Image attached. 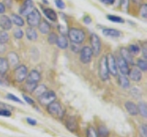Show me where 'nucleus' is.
Masks as SVG:
<instances>
[{
  "mask_svg": "<svg viewBox=\"0 0 147 137\" xmlns=\"http://www.w3.org/2000/svg\"><path fill=\"white\" fill-rule=\"evenodd\" d=\"M133 1H134V2H138V1H139V0H133Z\"/></svg>",
  "mask_w": 147,
  "mask_h": 137,
  "instance_id": "obj_51",
  "label": "nucleus"
},
{
  "mask_svg": "<svg viewBox=\"0 0 147 137\" xmlns=\"http://www.w3.org/2000/svg\"><path fill=\"white\" fill-rule=\"evenodd\" d=\"M36 86H37L36 84H32V83H29V82H26L25 85H24V88L29 93H32L34 88H36Z\"/></svg>",
  "mask_w": 147,
  "mask_h": 137,
  "instance_id": "obj_36",
  "label": "nucleus"
},
{
  "mask_svg": "<svg viewBox=\"0 0 147 137\" xmlns=\"http://www.w3.org/2000/svg\"><path fill=\"white\" fill-rule=\"evenodd\" d=\"M47 111L49 114L56 119H63L64 116V111L63 109L61 104L55 100L47 105Z\"/></svg>",
  "mask_w": 147,
  "mask_h": 137,
  "instance_id": "obj_2",
  "label": "nucleus"
},
{
  "mask_svg": "<svg viewBox=\"0 0 147 137\" xmlns=\"http://www.w3.org/2000/svg\"><path fill=\"white\" fill-rule=\"evenodd\" d=\"M33 9H34V4L32 2V0H25L24 3L20 7V13L22 16H27Z\"/></svg>",
  "mask_w": 147,
  "mask_h": 137,
  "instance_id": "obj_11",
  "label": "nucleus"
},
{
  "mask_svg": "<svg viewBox=\"0 0 147 137\" xmlns=\"http://www.w3.org/2000/svg\"><path fill=\"white\" fill-rule=\"evenodd\" d=\"M92 56H93V52H92L90 47L84 46L80 50V61L83 63H90Z\"/></svg>",
  "mask_w": 147,
  "mask_h": 137,
  "instance_id": "obj_9",
  "label": "nucleus"
},
{
  "mask_svg": "<svg viewBox=\"0 0 147 137\" xmlns=\"http://www.w3.org/2000/svg\"><path fill=\"white\" fill-rule=\"evenodd\" d=\"M8 40H9V36L7 31L6 30L0 31V43L1 44L7 43L8 42Z\"/></svg>",
  "mask_w": 147,
  "mask_h": 137,
  "instance_id": "obj_32",
  "label": "nucleus"
},
{
  "mask_svg": "<svg viewBox=\"0 0 147 137\" xmlns=\"http://www.w3.org/2000/svg\"><path fill=\"white\" fill-rule=\"evenodd\" d=\"M0 27L5 30H8L12 28V21L9 19L8 17L2 15L0 17Z\"/></svg>",
  "mask_w": 147,
  "mask_h": 137,
  "instance_id": "obj_16",
  "label": "nucleus"
},
{
  "mask_svg": "<svg viewBox=\"0 0 147 137\" xmlns=\"http://www.w3.org/2000/svg\"><path fill=\"white\" fill-rule=\"evenodd\" d=\"M139 134L141 137H147V126L146 124H142L139 128Z\"/></svg>",
  "mask_w": 147,
  "mask_h": 137,
  "instance_id": "obj_39",
  "label": "nucleus"
},
{
  "mask_svg": "<svg viewBox=\"0 0 147 137\" xmlns=\"http://www.w3.org/2000/svg\"><path fill=\"white\" fill-rule=\"evenodd\" d=\"M137 67L139 68L141 71L145 72L147 70V62L146 60H144V59H139L137 61Z\"/></svg>",
  "mask_w": 147,
  "mask_h": 137,
  "instance_id": "obj_31",
  "label": "nucleus"
},
{
  "mask_svg": "<svg viewBox=\"0 0 147 137\" xmlns=\"http://www.w3.org/2000/svg\"><path fill=\"white\" fill-rule=\"evenodd\" d=\"M106 60H107V65L109 74H111L113 76H118V67L116 63V59L112 53H108L106 56Z\"/></svg>",
  "mask_w": 147,
  "mask_h": 137,
  "instance_id": "obj_7",
  "label": "nucleus"
},
{
  "mask_svg": "<svg viewBox=\"0 0 147 137\" xmlns=\"http://www.w3.org/2000/svg\"><path fill=\"white\" fill-rule=\"evenodd\" d=\"M7 63L9 65L11 66H17L20 63V58H18V54L15 52H10L7 53Z\"/></svg>",
  "mask_w": 147,
  "mask_h": 137,
  "instance_id": "obj_17",
  "label": "nucleus"
},
{
  "mask_svg": "<svg viewBox=\"0 0 147 137\" xmlns=\"http://www.w3.org/2000/svg\"><path fill=\"white\" fill-rule=\"evenodd\" d=\"M10 20L12 21V23H14V24L18 26V27H22L23 25H24V20H23L22 18L20 16H18V15L12 14Z\"/></svg>",
  "mask_w": 147,
  "mask_h": 137,
  "instance_id": "obj_25",
  "label": "nucleus"
},
{
  "mask_svg": "<svg viewBox=\"0 0 147 137\" xmlns=\"http://www.w3.org/2000/svg\"><path fill=\"white\" fill-rule=\"evenodd\" d=\"M0 116H5V117H10L11 116V111L7 109H0Z\"/></svg>",
  "mask_w": 147,
  "mask_h": 137,
  "instance_id": "obj_43",
  "label": "nucleus"
},
{
  "mask_svg": "<svg viewBox=\"0 0 147 137\" xmlns=\"http://www.w3.org/2000/svg\"><path fill=\"white\" fill-rule=\"evenodd\" d=\"M45 91H46V86H44V85H37L32 93L34 94L35 97L38 98L42 93H44Z\"/></svg>",
  "mask_w": 147,
  "mask_h": 137,
  "instance_id": "obj_27",
  "label": "nucleus"
},
{
  "mask_svg": "<svg viewBox=\"0 0 147 137\" xmlns=\"http://www.w3.org/2000/svg\"><path fill=\"white\" fill-rule=\"evenodd\" d=\"M23 98H24V99L26 100V102H27V103H29V104H30V105H34V100L32 99L31 98L28 97V96H26V95H23Z\"/></svg>",
  "mask_w": 147,
  "mask_h": 137,
  "instance_id": "obj_47",
  "label": "nucleus"
},
{
  "mask_svg": "<svg viewBox=\"0 0 147 137\" xmlns=\"http://www.w3.org/2000/svg\"><path fill=\"white\" fill-rule=\"evenodd\" d=\"M6 11V7L3 3H0V14H4Z\"/></svg>",
  "mask_w": 147,
  "mask_h": 137,
  "instance_id": "obj_49",
  "label": "nucleus"
},
{
  "mask_svg": "<svg viewBox=\"0 0 147 137\" xmlns=\"http://www.w3.org/2000/svg\"><path fill=\"white\" fill-rule=\"evenodd\" d=\"M43 13L46 16L47 19H49L52 21H56L57 20V14L54 10H53L52 8H43Z\"/></svg>",
  "mask_w": 147,
  "mask_h": 137,
  "instance_id": "obj_23",
  "label": "nucleus"
},
{
  "mask_svg": "<svg viewBox=\"0 0 147 137\" xmlns=\"http://www.w3.org/2000/svg\"><path fill=\"white\" fill-rule=\"evenodd\" d=\"M119 52H121V56L127 62L128 65H134V61H133L132 54L128 51V49H126V48H121Z\"/></svg>",
  "mask_w": 147,
  "mask_h": 137,
  "instance_id": "obj_15",
  "label": "nucleus"
},
{
  "mask_svg": "<svg viewBox=\"0 0 147 137\" xmlns=\"http://www.w3.org/2000/svg\"><path fill=\"white\" fill-rule=\"evenodd\" d=\"M60 49H66L68 47V40L64 35H60L57 37L56 43Z\"/></svg>",
  "mask_w": 147,
  "mask_h": 137,
  "instance_id": "obj_21",
  "label": "nucleus"
},
{
  "mask_svg": "<svg viewBox=\"0 0 147 137\" xmlns=\"http://www.w3.org/2000/svg\"><path fill=\"white\" fill-rule=\"evenodd\" d=\"M68 38L69 40H71L72 43H77V44H80L85 40L86 39V33L85 31L81 30V29H78V28H71L68 30Z\"/></svg>",
  "mask_w": 147,
  "mask_h": 137,
  "instance_id": "obj_1",
  "label": "nucleus"
},
{
  "mask_svg": "<svg viewBox=\"0 0 147 137\" xmlns=\"http://www.w3.org/2000/svg\"><path fill=\"white\" fill-rule=\"evenodd\" d=\"M56 99V94L52 90H46L44 93L41 94L40 97H38V100L42 106H47L50 103Z\"/></svg>",
  "mask_w": 147,
  "mask_h": 137,
  "instance_id": "obj_3",
  "label": "nucleus"
},
{
  "mask_svg": "<svg viewBox=\"0 0 147 137\" xmlns=\"http://www.w3.org/2000/svg\"><path fill=\"white\" fill-rule=\"evenodd\" d=\"M124 106H125V109H127L129 114H131V115H132V116H135L138 114L137 105L134 104L132 101H126L125 104H124Z\"/></svg>",
  "mask_w": 147,
  "mask_h": 137,
  "instance_id": "obj_18",
  "label": "nucleus"
},
{
  "mask_svg": "<svg viewBox=\"0 0 147 137\" xmlns=\"http://www.w3.org/2000/svg\"><path fill=\"white\" fill-rule=\"evenodd\" d=\"M41 16L38 9L34 8L29 15H27V22L30 25V27H36L38 26L40 22Z\"/></svg>",
  "mask_w": 147,
  "mask_h": 137,
  "instance_id": "obj_6",
  "label": "nucleus"
},
{
  "mask_svg": "<svg viewBox=\"0 0 147 137\" xmlns=\"http://www.w3.org/2000/svg\"><path fill=\"white\" fill-rule=\"evenodd\" d=\"M128 51L130 52L132 55H136V54H138L140 53L141 49L137 44H131L130 46H129V48H128Z\"/></svg>",
  "mask_w": 147,
  "mask_h": 137,
  "instance_id": "obj_30",
  "label": "nucleus"
},
{
  "mask_svg": "<svg viewBox=\"0 0 147 137\" xmlns=\"http://www.w3.org/2000/svg\"><path fill=\"white\" fill-rule=\"evenodd\" d=\"M118 82L119 85L121 86L122 88H130V81L129 78L124 75H119L118 76Z\"/></svg>",
  "mask_w": 147,
  "mask_h": 137,
  "instance_id": "obj_22",
  "label": "nucleus"
},
{
  "mask_svg": "<svg viewBox=\"0 0 147 137\" xmlns=\"http://www.w3.org/2000/svg\"><path fill=\"white\" fill-rule=\"evenodd\" d=\"M138 113H140L142 116V118L146 119L147 118V107L146 104L144 102H141L139 105H138Z\"/></svg>",
  "mask_w": 147,
  "mask_h": 137,
  "instance_id": "obj_26",
  "label": "nucleus"
},
{
  "mask_svg": "<svg viewBox=\"0 0 147 137\" xmlns=\"http://www.w3.org/2000/svg\"><path fill=\"white\" fill-rule=\"evenodd\" d=\"M7 99H9V100H12V101H15V102H18V103H22V101L21 100L18 99V97H16L15 95H13V94H10V93H8L7 95Z\"/></svg>",
  "mask_w": 147,
  "mask_h": 137,
  "instance_id": "obj_42",
  "label": "nucleus"
},
{
  "mask_svg": "<svg viewBox=\"0 0 147 137\" xmlns=\"http://www.w3.org/2000/svg\"><path fill=\"white\" fill-rule=\"evenodd\" d=\"M129 4H130V0H121V7L124 11H127L129 9Z\"/></svg>",
  "mask_w": 147,
  "mask_h": 137,
  "instance_id": "obj_41",
  "label": "nucleus"
},
{
  "mask_svg": "<svg viewBox=\"0 0 147 137\" xmlns=\"http://www.w3.org/2000/svg\"><path fill=\"white\" fill-rule=\"evenodd\" d=\"M86 137H98V132L96 131V129L93 126L88 127V129L86 131Z\"/></svg>",
  "mask_w": 147,
  "mask_h": 137,
  "instance_id": "obj_33",
  "label": "nucleus"
},
{
  "mask_svg": "<svg viewBox=\"0 0 147 137\" xmlns=\"http://www.w3.org/2000/svg\"><path fill=\"white\" fill-rule=\"evenodd\" d=\"M142 56H144V60H146V59H147V46H146V43L142 44Z\"/></svg>",
  "mask_w": 147,
  "mask_h": 137,
  "instance_id": "obj_45",
  "label": "nucleus"
},
{
  "mask_svg": "<svg viewBox=\"0 0 147 137\" xmlns=\"http://www.w3.org/2000/svg\"><path fill=\"white\" fill-rule=\"evenodd\" d=\"M9 65L7 61V59H5L3 57H0V73H6L8 70Z\"/></svg>",
  "mask_w": 147,
  "mask_h": 137,
  "instance_id": "obj_28",
  "label": "nucleus"
},
{
  "mask_svg": "<svg viewBox=\"0 0 147 137\" xmlns=\"http://www.w3.org/2000/svg\"><path fill=\"white\" fill-rule=\"evenodd\" d=\"M107 19L109 20L110 21L115 22V23H123L124 22L123 19H121V18H119V17H117V16H114V15H108Z\"/></svg>",
  "mask_w": 147,
  "mask_h": 137,
  "instance_id": "obj_34",
  "label": "nucleus"
},
{
  "mask_svg": "<svg viewBox=\"0 0 147 137\" xmlns=\"http://www.w3.org/2000/svg\"><path fill=\"white\" fill-rule=\"evenodd\" d=\"M99 1L102 2L103 4H106V5H112L115 2V0H99Z\"/></svg>",
  "mask_w": 147,
  "mask_h": 137,
  "instance_id": "obj_48",
  "label": "nucleus"
},
{
  "mask_svg": "<svg viewBox=\"0 0 147 137\" xmlns=\"http://www.w3.org/2000/svg\"><path fill=\"white\" fill-rule=\"evenodd\" d=\"M116 63H117V67L118 69L121 72V75H124V76H127L128 75V72H129V65L127 63V62L124 60V59L121 56L119 55L117 56L116 58Z\"/></svg>",
  "mask_w": 147,
  "mask_h": 137,
  "instance_id": "obj_10",
  "label": "nucleus"
},
{
  "mask_svg": "<svg viewBox=\"0 0 147 137\" xmlns=\"http://www.w3.org/2000/svg\"><path fill=\"white\" fill-rule=\"evenodd\" d=\"M90 43H91V50L93 52V55L98 56L101 52V42L99 37L96 34L93 33L90 36Z\"/></svg>",
  "mask_w": 147,
  "mask_h": 137,
  "instance_id": "obj_8",
  "label": "nucleus"
},
{
  "mask_svg": "<svg viewBox=\"0 0 147 137\" xmlns=\"http://www.w3.org/2000/svg\"><path fill=\"white\" fill-rule=\"evenodd\" d=\"M65 126L70 132H76L77 131V128H78V122L76 121V119L75 117H69L66 120Z\"/></svg>",
  "mask_w": 147,
  "mask_h": 137,
  "instance_id": "obj_14",
  "label": "nucleus"
},
{
  "mask_svg": "<svg viewBox=\"0 0 147 137\" xmlns=\"http://www.w3.org/2000/svg\"><path fill=\"white\" fill-rule=\"evenodd\" d=\"M0 85L1 86H8V79L5 73H0Z\"/></svg>",
  "mask_w": 147,
  "mask_h": 137,
  "instance_id": "obj_37",
  "label": "nucleus"
},
{
  "mask_svg": "<svg viewBox=\"0 0 147 137\" xmlns=\"http://www.w3.org/2000/svg\"><path fill=\"white\" fill-rule=\"evenodd\" d=\"M98 75L100 78L103 81L108 80L109 78V72L107 65V60H106V56H102L99 60L98 65Z\"/></svg>",
  "mask_w": 147,
  "mask_h": 137,
  "instance_id": "obj_5",
  "label": "nucleus"
},
{
  "mask_svg": "<svg viewBox=\"0 0 147 137\" xmlns=\"http://www.w3.org/2000/svg\"><path fill=\"white\" fill-rule=\"evenodd\" d=\"M38 27H39V30H40V33L49 34L51 32V25L46 20L40 21L38 25Z\"/></svg>",
  "mask_w": 147,
  "mask_h": 137,
  "instance_id": "obj_20",
  "label": "nucleus"
},
{
  "mask_svg": "<svg viewBox=\"0 0 147 137\" xmlns=\"http://www.w3.org/2000/svg\"><path fill=\"white\" fill-rule=\"evenodd\" d=\"M26 121H27V122L29 123L30 125H31V126H35L36 124H37V121H35L34 119H32V118H27L26 119Z\"/></svg>",
  "mask_w": 147,
  "mask_h": 137,
  "instance_id": "obj_46",
  "label": "nucleus"
},
{
  "mask_svg": "<svg viewBox=\"0 0 147 137\" xmlns=\"http://www.w3.org/2000/svg\"><path fill=\"white\" fill-rule=\"evenodd\" d=\"M13 34H14V37H15L16 39H18V40L22 39L23 35H24V33H23L22 30H20V28H18V29H16L15 30H14Z\"/></svg>",
  "mask_w": 147,
  "mask_h": 137,
  "instance_id": "obj_40",
  "label": "nucleus"
},
{
  "mask_svg": "<svg viewBox=\"0 0 147 137\" xmlns=\"http://www.w3.org/2000/svg\"><path fill=\"white\" fill-rule=\"evenodd\" d=\"M57 37H58V35L55 32H50L49 36H48V43L52 45L55 44L56 43V40H57Z\"/></svg>",
  "mask_w": 147,
  "mask_h": 137,
  "instance_id": "obj_35",
  "label": "nucleus"
},
{
  "mask_svg": "<svg viewBox=\"0 0 147 137\" xmlns=\"http://www.w3.org/2000/svg\"><path fill=\"white\" fill-rule=\"evenodd\" d=\"M91 21H92V20H91V18H90V17L86 16V17L84 18V22H85L86 24H89V23H91Z\"/></svg>",
  "mask_w": 147,
  "mask_h": 137,
  "instance_id": "obj_50",
  "label": "nucleus"
},
{
  "mask_svg": "<svg viewBox=\"0 0 147 137\" xmlns=\"http://www.w3.org/2000/svg\"><path fill=\"white\" fill-rule=\"evenodd\" d=\"M55 5L60 9H63V8L65 7V4H64L63 0H55Z\"/></svg>",
  "mask_w": 147,
  "mask_h": 137,
  "instance_id": "obj_44",
  "label": "nucleus"
},
{
  "mask_svg": "<svg viewBox=\"0 0 147 137\" xmlns=\"http://www.w3.org/2000/svg\"><path fill=\"white\" fill-rule=\"evenodd\" d=\"M40 80V73L37 70H31L30 73H28L26 82H29V83L38 85Z\"/></svg>",
  "mask_w": 147,
  "mask_h": 137,
  "instance_id": "obj_13",
  "label": "nucleus"
},
{
  "mask_svg": "<svg viewBox=\"0 0 147 137\" xmlns=\"http://www.w3.org/2000/svg\"><path fill=\"white\" fill-rule=\"evenodd\" d=\"M28 68L25 65H18L15 68L14 70V77H15V80L18 83H22L24 82L27 78L28 76Z\"/></svg>",
  "mask_w": 147,
  "mask_h": 137,
  "instance_id": "obj_4",
  "label": "nucleus"
},
{
  "mask_svg": "<svg viewBox=\"0 0 147 137\" xmlns=\"http://www.w3.org/2000/svg\"><path fill=\"white\" fill-rule=\"evenodd\" d=\"M96 132H98V135L100 137H109V131L108 130V128L104 125H100L98 127V130Z\"/></svg>",
  "mask_w": 147,
  "mask_h": 137,
  "instance_id": "obj_29",
  "label": "nucleus"
},
{
  "mask_svg": "<svg viewBox=\"0 0 147 137\" xmlns=\"http://www.w3.org/2000/svg\"><path fill=\"white\" fill-rule=\"evenodd\" d=\"M128 76H129V78L131 79L132 81L140 82L142 79V71L138 67H132L131 69H129Z\"/></svg>",
  "mask_w": 147,
  "mask_h": 137,
  "instance_id": "obj_12",
  "label": "nucleus"
},
{
  "mask_svg": "<svg viewBox=\"0 0 147 137\" xmlns=\"http://www.w3.org/2000/svg\"><path fill=\"white\" fill-rule=\"evenodd\" d=\"M102 33L107 36V37H111V38H118L121 35V32L119 30H117L115 29H108L104 28L102 30Z\"/></svg>",
  "mask_w": 147,
  "mask_h": 137,
  "instance_id": "obj_19",
  "label": "nucleus"
},
{
  "mask_svg": "<svg viewBox=\"0 0 147 137\" xmlns=\"http://www.w3.org/2000/svg\"><path fill=\"white\" fill-rule=\"evenodd\" d=\"M140 15L142 18L146 19L147 18V5L146 4H142L140 7Z\"/></svg>",
  "mask_w": 147,
  "mask_h": 137,
  "instance_id": "obj_38",
  "label": "nucleus"
},
{
  "mask_svg": "<svg viewBox=\"0 0 147 137\" xmlns=\"http://www.w3.org/2000/svg\"><path fill=\"white\" fill-rule=\"evenodd\" d=\"M26 35H27V38L30 40H36L38 39V34H37L36 30L33 29V27H29V28L26 30Z\"/></svg>",
  "mask_w": 147,
  "mask_h": 137,
  "instance_id": "obj_24",
  "label": "nucleus"
}]
</instances>
